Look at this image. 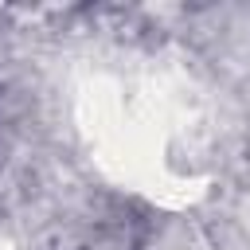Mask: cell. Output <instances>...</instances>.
Instances as JSON below:
<instances>
[]
</instances>
